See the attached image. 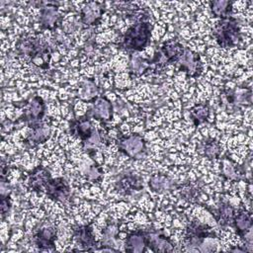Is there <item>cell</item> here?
Instances as JSON below:
<instances>
[{"label": "cell", "mask_w": 253, "mask_h": 253, "mask_svg": "<svg viewBox=\"0 0 253 253\" xmlns=\"http://www.w3.org/2000/svg\"><path fill=\"white\" fill-rule=\"evenodd\" d=\"M211 236H214V233L208 225L193 221L186 228L185 241L189 246H198L202 244L207 237Z\"/></svg>", "instance_id": "cell-6"}, {"label": "cell", "mask_w": 253, "mask_h": 253, "mask_svg": "<svg viewBox=\"0 0 253 253\" xmlns=\"http://www.w3.org/2000/svg\"><path fill=\"white\" fill-rule=\"evenodd\" d=\"M73 133L78 135L82 142L85 144L87 149L93 148L100 143V137L98 130L91 124L89 117H84L79 120H76L70 126Z\"/></svg>", "instance_id": "cell-4"}, {"label": "cell", "mask_w": 253, "mask_h": 253, "mask_svg": "<svg viewBox=\"0 0 253 253\" xmlns=\"http://www.w3.org/2000/svg\"><path fill=\"white\" fill-rule=\"evenodd\" d=\"M118 189L126 194H129L133 191H138L141 188L139 179L135 175H125L117 182Z\"/></svg>", "instance_id": "cell-18"}, {"label": "cell", "mask_w": 253, "mask_h": 253, "mask_svg": "<svg viewBox=\"0 0 253 253\" xmlns=\"http://www.w3.org/2000/svg\"><path fill=\"white\" fill-rule=\"evenodd\" d=\"M56 230L52 226H45L39 229L34 235L36 245L41 249H48L54 246Z\"/></svg>", "instance_id": "cell-13"}, {"label": "cell", "mask_w": 253, "mask_h": 253, "mask_svg": "<svg viewBox=\"0 0 253 253\" xmlns=\"http://www.w3.org/2000/svg\"><path fill=\"white\" fill-rule=\"evenodd\" d=\"M231 222L233 223L234 227L236 228L238 234L242 237L252 226L251 215L245 211H240L238 213H234Z\"/></svg>", "instance_id": "cell-16"}, {"label": "cell", "mask_w": 253, "mask_h": 253, "mask_svg": "<svg viewBox=\"0 0 253 253\" xmlns=\"http://www.w3.org/2000/svg\"><path fill=\"white\" fill-rule=\"evenodd\" d=\"M104 14V7L97 2L87 3L80 12L81 21L86 25H95L100 22Z\"/></svg>", "instance_id": "cell-10"}, {"label": "cell", "mask_w": 253, "mask_h": 253, "mask_svg": "<svg viewBox=\"0 0 253 253\" xmlns=\"http://www.w3.org/2000/svg\"><path fill=\"white\" fill-rule=\"evenodd\" d=\"M149 186L155 192H164L171 188V182L167 177L156 175L150 179Z\"/></svg>", "instance_id": "cell-20"}, {"label": "cell", "mask_w": 253, "mask_h": 253, "mask_svg": "<svg viewBox=\"0 0 253 253\" xmlns=\"http://www.w3.org/2000/svg\"><path fill=\"white\" fill-rule=\"evenodd\" d=\"M126 250L133 253L147 251L143 229H137L127 235L126 240Z\"/></svg>", "instance_id": "cell-15"}, {"label": "cell", "mask_w": 253, "mask_h": 253, "mask_svg": "<svg viewBox=\"0 0 253 253\" xmlns=\"http://www.w3.org/2000/svg\"><path fill=\"white\" fill-rule=\"evenodd\" d=\"M191 117L195 125H200L209 117V108L205 105H197L191 110Z\"/></svg>", "instance_id": "cell-21"}, {"label": "cell", "mask_w": 253, "mask_h": 253, "mask_svg": "<svg viewBox=\"0 0 253 253\" xmlns=\"http://www.w3.org/2000/svg\"><path fill=\"white\" fill-rule=\"evenodd\" d=\"M232 2L226 0H217L211 1L210 7L212 14L215 17H219L220 19L232 16Z\"/></svg>", "instance_id": "cell-17"}, {"label": "cell", "mask_w": 253, "mask_h": 253, "mask_svg": "<svg viewBox=\"0 0 253 253\" xmlns=\"http://www.w3.org/2000/svg\"><path fill=\"white\" fill-rule=\"evenodd\" d=\"M91 90L92 91H97V88H96V86L93 84V83H91V82H87V83H85V85H84V87H83V89H82V97H85V98H92L96 93H94V92H91Z\"/></svg>", "instance_id": "cell-24"}, {"label": "cell", "mask_w": 253, "mask_h": 253, "mask_svg": "<svg viewBox=\"0 0 253 253\" xmlns=\"http://www.w3.org/2000/svg\"><path fill=\"white\" fill-rule=\"evenodd\" d=\"M217 211H218V215L224 222H229V220L232 221V218L234 215V210L232 209L231 206L224 204L219 207Z\"/></svg>", "instance_id": "cell-23"}, {"label": "cell", "mask_w": 253, "mask_h": 253, "mask_svg": "<svg viewBox=\"0 0 253 253\" xmlns=\"http://www.w3.org/2000/svg\"><path fill=\"white\" fill-rule=\"evenodd\" d=\"M58 12L57 8L54 6L53 3L47 2L45 6L41 9V16H40V24L43 29H52L56 26L58 21Z\"/></svg>", "instance_id": "cell-14"}, {"label": "cell", "mask_w": 253, "mask_h": 253, "mask_svg": "<svg viewBox=\"0 0 253 253\" xmlns=\"http://www.w3.org/2000/svg\"><path fill=\"white\" fill-rule=\"evenodd\" d=\"M11 207V202H10V199L7 196L5 195H2V200H1V212H2V216H4V214L9 211Z\"/></svg>", "instance_id": "cell-25"}, {"label": "cell", "mask_w": 253, "mask_h": 253, "mask_svg": "<svg viewBox=\"0 0 253 253\" xmlns=\"http://www.w3.org/2000/svg\"><path fill=\"white\" fill-rule=\"evenodd\" d=\"M120 149L129 157H135L145 149L143 139L136 134L125 136L119 142Z\"/></svg>", "instance_id": "cell-8"}, {"label": "cell", "mask_w": 253, "mask_h": 253, "mask_svg": "<svg viewBox=\"0 0 253 253\" xmlns=\"http://www.w3.org/2000/svg\"><path fill=\"white\" fill-rule=\"evenodd\" d=\"M28 184L33 191L45 193L49 198L64 202L70 196V188L63 178H51L49 171L44 167L35 168L29 175Z\"/></svg>", "instance_id": "cell-1"}, {"label": "cell", "mask_w": 253, "mask_h": 253, "mask_svg": "<svg viewBox=\"0 0 253 253\" xmlns=\"http://www.w3.org/2000/svg\"><path fill=\"white\" fill-rule=\"evenodd\" d=\"M31 127H33V132L31 133V136L29 137L30 141L40 143V142H43L47 139L48 133H49V129L47 126H42L39 123Z\"/></svg>", "instance_id": "cell-19"}, {"label": "cell", "mask_w": 253, "mask_h": 253, "mask_svg": "<svg viewBox=\"0 0 253 253\" xmlns=\"http://www.w3.org/2000/svg\"><path fill=\"white\" fill-rule=\"evenodd\" d=\"M175 65L180 71H184L190 76H197L202 71V63L200 57L187 47L184 48L183 53L176 61Z\"/></svg>", "instance_id": "cell-7"}, {"label": "cell", "mask_w": 253, "mask_h": 253, "mask_svg": "<svg viewBox=\"0 0 253 253\" xmlns=\"http://www.w3.org/2000/svg\"><path fill=\"white\" fill-rule=\"evenodd\" d=\"M112 111L113 108L110 101L104 97H101L98 98L95 103H93L87 117L107 121L112 118Z\"/></svg>", "instance_id": "cell-11"}, {"label": "cell", "mask_w": 253, "mask_h": 253, "mask_svg": "<svg viewBox=\"0 0 253 253\" xmlns=\"http://www.w3.org/2000/svg\"><path fill=\"white\" fill-rule=\"evenodd\" d=\"M74 239L77 244L80 245L85 250H93L96 245L95 236L93 234V229L90 225H81L74 228Z\"/></svg>", "instance_id": "cell-12"}, {"label": "cell", "mask_w": 253, "mask_h": 253, "mask_svg": "<svg viewBox=\"0 0 253 253\" xmlns=\"http://www.w3.org/2000/svg\"><path fill=\"white\" fill-rule=\"evenodd\" d=\"M146 250L152 252H170L173 250V244L170 239L159 230L143 229Z\"/></svg>", "instance_id": "cell-5"}, {"label": "cell", "mask_w": 253, "mask_h": 253, "mask_svg": "<svg viewBox=\"0 0 253 253\" xmlns=\"http://www.w3.org/2000/svg\"><path fill=\"white\" fill-rule=\"evenodd\" d=\"M213 34L221 47H232L240 39V28L236 19L230 16L216 22Z\"/></svg>", "instance_id": "cell-3"}, {"label": "cell", "mask_w": 253, "mask_h": 253, "mask_svg": "<svg viewBox=\"0 0 253 253\" xmlns=\"http://www.w3.org/2000/svg\"><path fill=\"white\" fill-rule=\"evenodd\" d=\"M204 151L209 158H216L219 155L220 148L219 145L214 140H210L207 143H205Z\"/></svg>", "instance_id": "cell-22"}, {"label": "cell", "mask_w": 253, "mask_h": 253, "mask_svg": "<svg viewBox=\"0 0 253 253\" xmlns=\"http://www.w3.org/2000/svg\"><path fill=\"white\" fill-rule=\"evenodd\" d=\"M150 24L145 21H140L126 30L120 45L130 51L141 50L148 44L150 41Z\"/></svg>", "instance_id": "cell-2"}, {"label": "cell", "mask_w": 253, "mask_h": 253, "mask_svg": "<svg viewBox=\"0 0 253 253\" xmlns=\"http://www.w3.org/2000/svg\"><path fill=\"white\" fill-rule=\"evenodd\" d=\"M44 114L45 105L43 103V100L39 96H35L29 103V107L25 114V120L30 124L31 126H33L40 123V121L43 118Z\"/></svg>", "instance_id": "cell-9"}]
</instances>
